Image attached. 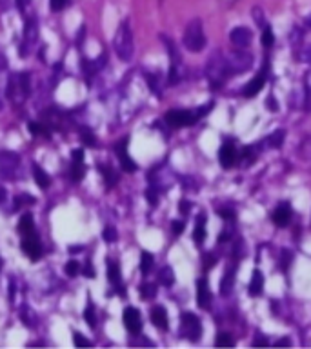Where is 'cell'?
Listing matches in <instances>:
<instances>
[{
  "mask_svg": "<svg viewBox=\"0 0 311 349\" xmlns=\"http://www.w3.org/2000/svg\"><path fill=\"white\" fill-rule=\"evenodd\" d=\"M210 109H213V102H210V104L204 106V108H198L197 111H190V109H171V111L166 113L164 118H166V122L173 127L193 126V124L200 120Z\"/></svg>",
  "mask_w": 311,
  "mask_h": 349,
  "instance_id": "6da1fadb",
  "label": "cell"
},
{
  "mask_svg": "<svg viewBox=\"0 0 311 349\" xmlns=\"http://www.w3.org/2000/svg\"><path fill=\"white\" fill-rule=\"evenodd\" d=\"M113 49L122 62H129L133 57V35L127 22H122L113 38Z\"/></svg>",
  "mask_w": 311,
  "mask_h": 349,
  "instance_id": "7a4b0ae2",
  "label": "cell"
},
{
  "mask_svg": "<svg viewBox=\"0 0 311 349\" xmlns=\"http://www.w3.org/2000/svg\"><path fill=\"white\" fill-rule=\"evenodd\" d=\"M206 75L210 78V84L213 88H218V86H222L226 80H228L229 76V71H228V66H226V58H224L222 53H213L208 60V66H206Z\"/></svg>",
  "mask_w": 311,
  "mask_h": 349,
  "instance_id": "3957f363",
  "label": "cell"
},
{
  "mask_svg": "<svg viewBox=\"0 0 311 349\" xmlns=\"http://www.w3.org/2000/svg\"><path fill=\"white\" fill-rule=\"evenodd\" d=\"M184 47L191 53H200L206 46V35H204L202 29V22L200 19H193L190 24L186 25V31H184Z\"/></svg>",
  "mask_w": 311,
  "mask_h": 349,
  "instance_id": "277c9868",
  "label": "cell"
},
{
  "mask_svg": "<svg viewBox=\"0 0 311 349\" xmlns=\"http://www.w3.org/2000/svg\"><path fill=\"white\" fill-rule=\"evenodd\" d=\"M31 91V80H29V73H19V75H13L9 78L7 84V96L11 100L22 102L25 96L29 95Z\"/></svg>",
  "mask_w": 311,
  "mask_h": 349,
  "instance_id": "5b68a950",
  "label": "cell"
},
{
  "mask_svg": "<svg viewBox=\"0 0 311 349\" xmlns=\"http://www.w3.org/2000/svg\"><path fill=\"white\" fill-rule=\"evenodd\" d=\"M226 58V66H228V71L229 75H239V73H244V71H248L251 68V64H253V57L249 55L248 51L240 49H235V51H229L228 55H224Z\"/></svg>",
  "mask_w": 311,
  "mask_h": 349,
  "instance_id": "8992f818",
  "label": "cell"
},
{
  "mask_svg": "<svg viewBox=\"0 0 311 349\" xmlns=\"http://www.w3.org/2000/svg\"><path fill=\"white\" fill-rule=\"evenodd\" d=\"M180 335L188 338L190 342H197L202 337V322L197 315L193 313H184L180 318Z\"/></svg>",
  "mask_w": 311,
  "mask_h": 349,
  "instance_id": "52a82bcc",
  "label": "cell"
},
{
  "mask_svg": "<svg viewBox=\"0 0 311 349\" xmlns=\"http://www.w3.org/2000/svg\"><path fill=\"white\" fill-rule=\"evenodd\" d=\"M38 40V24L35 19H27L25 20V27H24V38H22V55H27L29 51L35 47Z\"/></svg>",
  "mask_w": 311,
  "mask_h": 349,
  "instance_id": "ba28073f",
  "label": "cell"
},
{
  "mask_svg": "<svg viewBox=\"0 0 311 349\" xmlns=\"http://www.w3.org/2000/svg\"><path fill=\"white\" fill-rule=\"evenodd\" d=\"M218 160H220V165H222L224 169H229V167H233L237 164L239 153H237V147L231 140H226L220 146V149H218Z\"/></svg>",
  "mask_w": 311,
  "mask_h": 349,
  "instance_id": "9c48e42d",
  "label": "cell"
},
{
  "mask_svg": "<svg viewBox=\"0 0 311 349\" xmlns=\"http://www.w3.org/2000/svg\"><path fill=\"white\" fill-rule=\"evenodd\" d=\"M22 251L24 255H27L31 260H38L42 256V244L38 240V236L33 233V235H25L24 240H22Z\"/></svg>",
  "mask_w": 311,
  "mask_h": 349,
  "instance_id": "30bf717a",
  "label": "cell"
},
{
  "mask_svg": "<svg viewBox=\"0 0 311 349\" xmlns=\"http://www.w3.org/2000/svg\"><path fill=\"white\" fill-rule=\"evenodd\" d=\"M115 153H117V157L120 160V165L122 169L127 173H133L137 171V164H135L133 160L129 159V155H127V139H122L119 144H115Z\"/></svg>",
  "mask_w": 311,
  "mask_h": 349,
  "instance_id": "8fae6325",
  "label": "cell"
},
{
  "mask_svg": "<svg viewBox=\"0 0 311 349\" xmlns=\"http://www.w3.org/2000/svg\"><path fill=\"white\" fill-rule=\"evenodd\" d=\"M124 326L129 333H140L142 331V317L137 307H126L124 309Z\"/></svg>",
  "mask_w": 311,
  "mask_h": 349,
  "instance_id": "7c38bea8",
  "label": "cell"
},
{
  "mask_svg": "<svg viewBox=\"0 0 311 349\" xmlns=\"http://www.w3.org/2000/svg\"><path fill=\"white\" fill-rule=\"evenodd\" d=\"M271 220H273L275 226L286 228L287 224L291 222V206L287 202H282L280 206H277V209H275L273 215H271Z\"/></svg>",
  "mask_w": 311,
  "mask_h": 349,
  "instance_id": "4fadbf2b",
  "label": "cell"
},
{
  "mask_svg": "<svg viewBox=\"0 0 311 349\" xmlns=\"http://www.w3.org/2000/svg\"><path fill=\"white\" fill-rule=\"evenodd\" d=\"M251 31H249L246 25H239L235 27L233 31L229 33V38H231V42L237 46V47H248L249 42H251Z\"/></svg>",
  "mask_w": 311,
  "mask_h": 349,
  "instance_id": "5bb4252c",
  "label": "cell"
},
{
  "mask_svg": "<svg viewBox=\"0 0 311 349\" xmlns=\"http://www.w3.org/2000/svg\"><path fill=\"white\" fill-rule=\"evenodd\" d=\"M264 84H266V68H264V71H262L261 75H257L253 80H249V82L246 84V88H244L242 93H244V96H248V98L257 96L262 91Z\"/></svg>",
  "mask_w": 311,
  "mask_h": 349,
  "instance_id": "9a60e30c",
  "label": "cell"
},
{
  "mask_svg": "<svg viewBox=\"0 0 311 349\" xmlns=\"http://www.w3.org/2000/svg\"><path fill=\"white\" fill-rule=\"evenodd\" d=\"M197 302L202 309H210L211 291H210V286H208V280L206 279H200L197 282Z\"/></svg>",
  "mask_w": 311,
  "mask_h": 349,
  "instance_id": "2e32d148",
  "label": "cell"
},
{
  "mask_svg": "<svg viewBox=\"0 0 311 349\" xmlns=\"http://www.w3.org/2000/svg\"><path fill=\"white\" fill-rule=\"evenodd\" d=\"M235 273H237V266H229L226 271H224V277L220 280V295L222 297H228L233 291V286H235Z\"/></svg>",
  "mask_w": 311,
  "mask_h": 349,
  "instance_id": "e0dca14e",
  "label": "cell"
},
{
  "mask_svg": "<svg viewBox=\"0 0 311 349\" xmlns=\"http://www.w3.org/2000/svg\"><path fill=\"white\" fill-rule=\"evenodd\" d=\"M151 322L155 327H159V329H167V326H169V322H167V311H166L162 305H155L151 309Z\"/></svg>",
  "mask_w": 311,
  "mask_h": 349,
  "instance_id": "ac0fdd59",
  "label": "cell"
},
{
  "mask_svg": "<svg viewBox=\"0 0 311 349\" xmlns=\"http://www.w3.org/2000/svg\"><path fill=\"white\" fill-rule=\"evenodd\" d=\"M262 289H264V277L259 269H255L251 275V282H249V295L251 297H261Z\"/></svg>",
  "mask_w": 311,
  "mask_h": 349,
  "instance_id": "d6986e66",
  "label": "cell"
},
{
  "mask_svg": "<svg viewBox=\"0 0 311 349\" xmlns=\"http://www.w3.org/2000/svg\"><path fill=\"white\" fill-rule=\"evenodd\" d=\"M284 139H286V131H284V129H277V131H273V133L264 140V146L271 147V149H279V147L284 144Z\"/></svg>",
  "mask_w": 311,
  "mask_h": 349,
  "instance_id": "ffe728a7",
  "label": "cell"
},
{
  "mask_svg": "<svg viewBox=\"0 0 311 349\" xmlns=\"http://www.w3.org/2000/svg\"><path fill=\"white\" fill-rule=\"evenodd\" d=\"M108 279L111 284H120L122 273H120V264L117 260H108Z\"/></svg>",
  "mask_w": 311,
  "mask_h": 349,
  "instance_id": "44dd1931",
  "label": "cell"
},
{
  "mask_svg": "<svg viewBox=\"0 0 311 349\" xmlns=\"http://www.w3.org/2000/svg\"><path fill=\"white\" fill-rule=\"evenodd\" d=\"M19 231L22 233V235H33L35 233V220H33V215H29V213H25L22 218H20L19 222Z\"/></svg>",
  "mask_w": 311,
  "mask_h": 349,
  "instance_id": "7402d4cb",
  "label": "cell"
},
{
  "mask_svg": "<svg viewBox=\"0 0 311 349\" xmlns=\"http://www.w3.org/2000/svg\"><path fill=\"white\" fill-rule=\"evenodd\" d=\"M204 238H206V215H198L197 218V226H195V231H193V240L197 244H202Z\"/></svg>",
  "mask_w": 311,
  "mask_h": 349,
  "instance_id": "603a6c76",
  "label": "cell"
},
{
  "mask_svg": "<svg viewBox=\"0 0 311 349\" xmlns=\"http://www.w3.org/2000/svg\"><path fill=\"white\" fill-rule=\"evenodd\" d=\"M33 173H35V182H37L38 186H40V187H48V186L51 184V180H49V175H48V173L44 171V169H42V167H40V165H33Z\"/></svg>",
  "mask_w": 311,
  "mask_h": 349,
  "instance_id": "cb8c5ba5",
  "label": "cell"
},
{
  "mask_svg": "<svg viewBox=\"0 0 311 349\" xmlns=\"http://www.w3.org/2000/svg\"><path fill=\"white\" fill-rule=\"evenodd\" d=\"M159 282L162 286L169 287L173 286V282H175V273H173V269L169 266H164L162 269L159 271Z\"/></svg>",
  "mask_w": 311,
  "mask_h": 349,
  "instance_id": "d4e9b609",
  "label": "cell"
},
{
  "mask_svg": "<svg viewBox=\"0 0 311 349\" xmlns=\"http://www.w3.org/2000/svg\"><path fill=\"white\" fill-rule=\"evenodd\" d=\"M98 169H100L102 177H104V180H106V186L108 187H113L115 184H117V180H119V177H117V173L113 171V167H109V165H98Z\"/></svg>",
  "mask_w": 311,
  "mask_h": 349,
  "instance_id": "484cf974",
  "label": "cell"
},
{
  "mask_svg": "<svg viewBox=\"0 0 311 349\" xmlns=\"http://www.w3.org/2000/svg\"><path fill=\"white\" fill-rule=\"evenodd\" d=\"M153 255L151 253H147V251H142L140 253V271L144 275H147L149 271H151V267H153Z\"/></svg>",
  "mask_w": 311,
  "mask_h": 349,
  "instance_id": "4316f807",
  "label": "cell"
},
{
  "mask_svg": "<svg viewBox=\"0 0 311 349\" xmlns=\"http://www.w3.org/2000/svg\"><path fill=\"white\" fill-rule=\"evenodd\" d=\"M84 173H86V167H84L82 162H73V164H71L70 177L73 182H80L84 178Z\"/></svg>",
  "mask_w": 311,
  "mask_h": 349,
  "instance_id": "83f0119b",
  "label": "cell"
},
{
  "mask_svg": "<svg viewBox=\"0 0 311 349\" xmlns=\"http://www.w3.org/2000/svg\"><path fill=\"white\" fill-rule=\"evenodd\" d=\"M140 297L144 300L155 299V297H157V286H155V284H149V282L142 284V286H140Z\"/></svg>",
  "mask_w": 311,
  "mask_h": 349,
  "instance_id": "f1b7e54d",
  "label": "cell"
},
{
  "mask_svg": "<svg viewBox=\"0 0 311 349\" xmlns=\"http://www.w3.org/2000/svg\"><path fill=\"white\" fill-rule=\"evenodd\" d=\"M215 346L216 348H233V346H235V340L229 337L228 333H218L215 340Z\"/></svg>",
  "mask_w": 311,
  "mask_h": 349,
  "instance_id": "f546056e",
  "label": "cell"
},
{
  "mask_svg": "<svg viewBox=\"0 0 311 349\" xmlns=\"http://www.w3.org/2000/svg\"><path fill=\"white\" fill-rule=\"evenodd\" d=\"M275 44V35L271 25H264V31H262V46L264 47H271Z\"/></svg>",
  "mask_w": 311,
  "mask_h": 349,
  "instance_id": "4dcf8cb0",
  "label": "cell"
},
{
  "mask_svg": "<svg viewBox=\"0 0 311 349\" xmlns=\"http://www.w3.org/2000/svg\"><path fill=\"white\" fill-rule=\"evenodd\" d=\"M84 320H86V324L89 327H96V315H95V307L89 304L86 307V311H84Z\"/></svg>",
  "mask_w": 311,
  "mask_h": 349,
  "instance_id": "1f68e13d",
  "label": "cell"
},
{
  "mask_svg": "<svg viewBox=\"0 0 311 349\" xmlns=\"http://www.w3.org/2000/svg\"><path fill=\"white\" fill-rule=\"evenodd\" d=\"M73 344H75L76 348H89V346H93V342L88 340V338H84L80 333H75V335H73Z\"/></svg>",
  "mask_w": 311,
  "mask_h": 349,
  "instance_id": "d6a6232c",
  "label": "cell"
},
{
  "mask_svg": "<svg viewBox=\"0 0 311 349\" xmlns=\"http://www.w3.org/2000/svg\"><path fill=\"white\" fill-rule=\"evenodd\" d=\"M78 271H80V264L76 260H70L66 264V275H68V277H76Z\"/></svg>",
  "mask_w": 311,
  "mask_h": 349,
  "instance_id": "836d02e7",
  "label": "cell"
},
{
  "mask_svg": "<svg viewBox=\"0 0 311 349\" xmlns=\"http://www.w3.org/2000/svg\"><path fill=\"white\" fill-rule=\"evenodd\" d=\"M117 236H119V235H117V229H115V228H109V226H108L106 229H104V233H102V238H104L106 242H109V244L117 240Z\"/></svg>",
  "mask_w": 311,
  "mask_h": 349,
  "instance_id": "e575fe53",
  "label": "cell"
},
{
  "mask_svg": "<svg viewBox=\"0 0 311 349\" xmlns=\"http://www.w3.org/2000/svg\"><path fill=\"white\" fill-rule=\"evenodd\" d=\"M242 159L246 160V165H249L255 159H257V151H255L253 147H246V149L242 151Z\"/></svg>",
  "mask_w": 311,
  "mask_h": 349,
  "instance_id": "d590c367",
  "label": "cell"
},
{
  "mask_svg": "<svg viewBox=\"0 0 311 349\" xmlns=\"http://www.w3.org/2000/svg\"><path fill=\"white\" fill-rule=\"evenodd\" d=\"M49 4L53 11H62L64 7L70 4V0H49Z\"/></svg>",
  "mask_w": 311,
  "mask_h": 349,
  "instance_id": "8d00e7d4",
  "label": "cell"
},
{
  "mask_svg": "<svg viewBox=\"0 0 311 349\" xmlns=\"http://www.w3.org/2000/svg\"><path fill=\"white\" fill-rule=\"evenodd\" d=\"M82 142H84V144H88L89 147H96V140H95V137H93V133H91V131H84V133H82Z\"/></svg>",
  "mask_w": 311,
  "mask_h": 349,
  "instance_id": "74e56055",
  "label": "cell"
},
{
  "mask_svg": "<svg viewBox=\"0 0 311 349\" xmlns=\"http://www.w3.org/2000/svg\"><path fill=\"white\" fill-rule=\"evenodd\" d=\"M157 187H149V189H146V198L149 200V204L151 206H157V200H159V197H157Z\"/></svg>",
  "mask_w": 311,
  "mask_h": 349,
  "instance_id": "f35d334b",
  "label": "cell"
},
{
  "mask_svg": "<svg viewBox=\"0 0 311 349\" xmlns=\"http://www.w3.org/2000/svg\"><path fill=\"white\" fill-rule=\"evenodd\" d=\"M299 57L302 62H311V46H306L304 49L299 53Z\"/></svg>",
  "mask_w": 311,
  "mask_h": 349,
  "instance_id": "ab89813d",
  "label": "cell"
},
{
  "mask_svg": "<svg viewBox=\"0 0 311 349\" xmlns=\"http://www.w3.org/2000/svg\"><path fill=\"white\" fill-rule=\"evenodd\" d=\"M27 129H29V131H31L33 135H42V133L46 131L44 127L38 126V124H35V122H29V124H27Z\"/></svg>",
  "mask_w": 311,
  "mask_h": 349,
  "instance_id": "60d3db41",
  "label": "cell"
},
{
  "mask_svg": "<svg viewBox=\"0 0 311 349\" xmlns=\"http://www.w3.org/2000/svg\"><path fill=\"white\" fill-rule=\"evenodd\" d=\"M171 229H173V235L178 236L182 231H184V222H180V220H175V222L171 224Z\"/></svg>",
  "mask_w": 311,
  "mask_h": 349,
  "instance_id": "b9f144b4",
  "label": "cell"
},
{
  "mask_svg": "<svg viewBox=\"0 0 311 349\" xmlns=\"http://www.w3.org/2000/svg\"><path fill=\"white\" fill-rule=\"evenodd\" d=\"M253 19L257 20V24L259 25H264V17H262V11H261V7H253Z\"/></svg>",
  "mask_w": 311,
  "mask_h": 349,
  "instance_id": "7bdbcfd3",
  "label": "cell"
},
{
  "mask_svg": "<svg viewBox=\"0 0 311 349\" xmlns=\"http://www.w3.org/2000/svg\"><path fill=\"white\" fill-rule=\"evenodd\" d=\"M71 159H73V162H82L84 151L82 149H73V151H71Z\"/></svg>",
  "mask_w": 311,
  "mask_h": 349,
  "instance_id": "ee69618b",
  "label": "cell"
},
{
  "mask_svg": "<svg viewBox=\"0 0 311 349\" xmlns=\"http://www.w3.org/2000/svg\"><path fill=\"white\" fill-rule=\"evenodd\" d=\"M84 275H86L88 279H95V269H93V264H91V262L86 264V267H84Z\"/></svg>",
  "mask_w": 311,
  "mask_h": 349,
  "instance_id": "f6af8a7d",
  "label": "cell"
},
{
  "mask_svg": "<svg viewBox=\"0 0 311 349\" xmlns=\"http://www.w3.org/2000/svg\"><path fill=\"white\" fill-rule=\"evenodd\" d=\"M218 215L222 216V218H226V220H233L235 218V213L231 209H218Z\"/></svg>",
  "mask_w": 311,
  "mask_h": 349,
  "instance_id": "bcb514c9",
  "label": "cell"
},
{
  "mask_svg": "<svg viewBox=\"0 0 311 349\" xmlns=\"http://www.w3.org/2000/svg\"><path fill=\"white\" fill-rule=\"evenodd\" d=\"M178 209H180V213H184V215H188L191 209V202H188V200H180V206H178Z\"/></svg>",
  "mask_w": 311,
  "mask_h": 349,
  "instance_id": "7dc6e473",
  "label": "cell"
},
{
  "mask_svg": "<svg viewBox=\"0 0 311 349\" xmlns=\"http://www.w3.org/2000/svg\"><path fill=\"white\" fill-rule=\"evenodd\" d=\"M266 108H267V109H271V111H277V109H279V106H277V102H275L273 96H267Z\"/></svg>",
  "mask_w": 311,
  "mask_h": 349,
  "instance_id": "c3c4849f",
  "label": "cell"
},
{
  "mask_svg": "<svg viewBox=\"0 0 311 349\" xmlns=\"http://www.w3.org/2000/svg\"><path fill=\"white\" fill-rule=\"evenodd\" d=\"M229 236H231V231L229 229H224L220 236H218V242H224V240H229Z\"/></svg>",
  "mask_w": 311,
  "mask_h": 349,
  "instance_id": "681fc988",
  "label": "cell"
},
{
  "mask_svg": "<svg viewBox=\"0 0 311 349\" xmlns=\"http://www.w3.org/2000/svg\"><path fill=\"white\" fill-rule=\"evenodd\" d=\"M267 344H269V342H267V340H266L264 337H259V338H255V340H253V346H255V348H257V346H267Z\"/></svg>",
  "mask_w": 311,
  "mask_h": 349,
  "instance_id": "f907efd6",
  "label": "cell"
},
{
  "mask_svg": "<svg viewBox=\"0 0 311 349\" xmlns=\"http://www.w3.org/2000/svg\"><path fill=\"white\" fill-rule=\"evenodd\" d=\"M289 344H291V340H289V338H280V340H277V344H275V346L282 348V346H289Z\"/></svg>",
  "mask_w": 311,
  "mask_h": 349,
  "instance_id": "816d5d0a",
  "label": "cell"
},
{
  "mask_svg": "<svg viewBox=\"0 0 311 349\" xmlns=\"http://www.w3.org/2000/svg\"><path fill=\"white\" fill-rule=\"evenodd\" d=\"M6 66H7L6 55H4V53H2V51H0V70H4V68H6Z\"/></svg>",
  "mask_w": 311,
  "mask_h": 349,
  "instance_id": "f5cc1de1",
  "label": "cell"
},
{
  "mask_svg": "<svg viewBox=\"0 0 311 349\" xmlns=\"http://www.w3.org/2000/svg\"><path fill=\"white\" fill-rule=\"evenodd\" d=\"M213 266H215V258H213V256H208V258H206V269Z\"/></svg>",
  "mask_w": 311,
  "mask_h": 349,
  "instance_id": "db71d44e",
  "label": "cell"
},
{
  "mask_svg": "<svg viewBox=\"0 0 311 349\" xmlns=\"http://www.w3.org/2000/svg\"><path fill=\"white\" fill-rule=\"evenodd\" d=\"M29 2H31V0H17V4H19L20 9H25V6H27Z\"/></svg>",
  "mask_w": 311,
  "mask_h": 349,
  "instance_id": "11a10c76",
  "label": "cell"
},
{
  "mask_svg": "<svg viewBox=\"0 0 311 349\" xmlns=\"http://www.w3.org/2000/svg\"><path fill=\"white\" fill-rule=\"evenodd\" d=\"M80 251H82V248H80V246H71L70 248V253L73 255V253H80Z\"/></svg>",
  "mask_w": 311,
  "mask_h": 349,
  "instance_id": "9f6ffc18",
  "label": "cell"
},
{
  "mask_svg": "<svg viewBox=\"0 0 311 349\" xmlns=\"http://www.w3.org/2000/svg\"><path fill=\"white\" fill-rule=\"evenodd\" d=\"M0 266H2V262H0Z\"/></svg>",
  "mask_w": 311,
  "mask_h": 349,
  "instance_id": "6f0895ef",
  "label": "cell"
}]
</instances>
